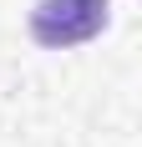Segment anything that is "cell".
<instances>
[{
  "label": "cell",
  "mask_w": 142,
  "mask_h": 147,
  "mask_svg": "<svg viewBox=\"0 0 142 147\" xmlns=\"http://www.w3.org/2000/svg\"><path fill=\"white\" fill-rule=\"evenodd\" d=\"M101 26H107V0H36L30 10V36L51 51L91 41L101 36Z\"/></svg>",
  "instance_id": "1"
}]
</instances>
